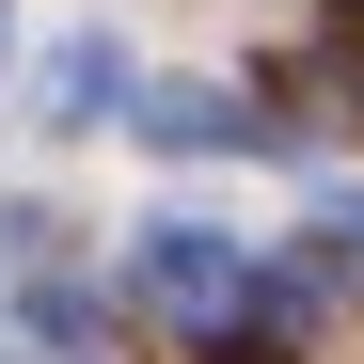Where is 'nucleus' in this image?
<instances>
[{"mask_svg":"<svg viewBox=\"0 0 364 364\" xmlns=\"http://www.w3.org/2000/svg\"><path fill=\"white\" fill-rule=\"evenodd\" d=\"M127 301L222 348L237 301H254V237H222V222H143V237H127Z\"/></svg>","mask_w":364,"mask_h":364,"instance_id":"nucleus-1","label":"nucleus"},{"mask_svg":"<svg viewBox=\"0 0 364 364\" xmlns=\"http://www.w3.org/2000/svg\"><path fill=\"white\" fill-rule=\"evenodd\" d=\"M333 127H364V48H301L285 64V143H333Z\"/></svg>","mask_w":364,"mask_h":364,"instance_id":"nucleus-4","label":"nucleus"},{"mask_svg":"<svg viewBox=\"0 0 364 364\" xmlns=\"http://www.w3.org/2000/svg\"><path fill=\"white\" fill-rule=\"evenodd\" d=\"M111 95H127V32H64L48 48V127H111Z\"/></svg>","mask_w":364,"mask_h":364,"instance_id":"nucleus-3","label":"nucleus"},{"mask_svg":"<svg viewBox=\"0 0 364 364\" xmlns=\"http://www.w3.org/2000/svg\"><path fill=\"white\" fill-rule=\"evenodd\" d=\"M16 333H32L48 364H95V348H111V301H95V285H16Z\"/></svg>","mask_w":364,"mask_h":364,"instance_id":"nucleus-5","label":"nucleus"},{"mask_svg":"<svg viewBox=\"0 0 364 364\" xmlns=\"http://www.w3.org/2000/svg\"><path fill=\"white\" fill-rule=\"evenodd\" d=\"M127 127H143L159 159H237V143H269V111L237 95V80H159V95L127 111Z\"/></svg>","mask_w":364,"mask_h":364,"instance_id":"nucleus-2","label":"nucleus"},{"mask_svg":"<svg viewBox=\"0 0 364 364\" xmlns=\"http://www.w3.org/2000/svg\"><path fill=\"white\" fill-rule=\"evenodd\" d=\"M317 269H364V206H333V222H317Z\"/></svg>","mask_w":364,"mask_h":364,"instance_id":"nucleus-6","label":"nucleus"}]
</instances>
